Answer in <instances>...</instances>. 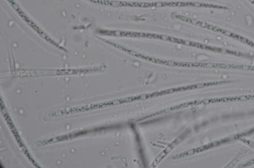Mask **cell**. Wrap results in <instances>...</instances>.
<instances>
[{
  "instance_id": "6da1fadb",
  "label": "cell",
  "mask_w": 254,
  "mask_h": 168,
  "mask_svg": "<svg viewBox=\"0 0 254 168\" xmlns=\"http://www.w3.org/2000/svg\"><path fill=\"white\" fill-rule=\"evenodd\" d=\"M249 1L251 2L252 4H253L254 5V0H249Z\"/></svg>"
}]
</instances>
